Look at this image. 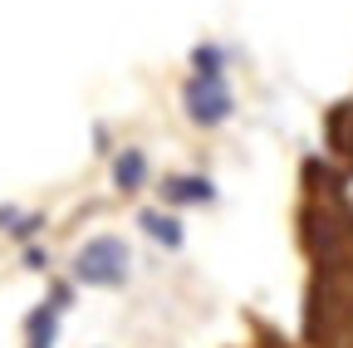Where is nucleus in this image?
Here are the masks:
<instances>
[{
  "mask_svg": "<svg viewBox=\"0 0 353 348\" xmlns=\"http://www.w3.org/2000/svg\"><path fill=\"white\" fill-rule=\"evenodd\" d=\"M44 211H30V206H20V201H0V236H10L15 245H30V240H39L44 236Z\"/></svg>",
  "mask_w": 353,
  "mask_h": 348,
  "instance_id": "7",
  "label": "nucleus"
},
{
  "mask_svg": "<svg viewBox=\"0 0 353 348\" xmlns=\"http://www.w3.org/2000/svg\"><path fill=\"white\" fill-rule=\"evenodd\" d=\"M20 260H25V270H30V275H50V255H44V245H39V240L20 245Z\"/></svg>",
  "mask_w": 353,
  "mask_h": 348,
  "instance_id": "9",
  "label": "nucleus"
},
{
  "mask_svg": "<svg viewBox=\"0 0 353 348\" xmlns=\"http://www.w3.org/2000/svg\"><path fill=\"white\" fill-rule=\"evenodd\" d=\"M187 74H231V45L221 39H196L187 54Z\"/></svg>",
  "mask_w": 353,
  "mask_h": 348,
  "instance_id": "8",
  "label": "nucleus"
},
{
  "mask_svg": "<svg viewBox=\"0 0 353 348\" xmlns=\"http://www.w3.org/2000/svg\"><path fill=\"white\" fill-rule=\"evenodd\" d=\"M108 182H113L118 196H143L148 182H152V157H148V147H138V143L113 147V152H108Z\"/></svg>",
  "mask_w": 353,
  "mask_h": 348,
  "instance_id": "4",
  "label": "nucleus"
},
{
  "mask_svg": "<svg viewBox=\"0 0 353 348\" xmlns=\"http://www.w3.org/2000/svg\"><path fill=\"white\" fill-rule=\"evenodd\" d=\"M69 280H74V289H103V294L123 289L132 280V245L113 231L79 240L69 255Z\"/></svg>",
  "mask_w": 353,
  "mask_h": 348,
  "instance_id": "1",
  "label": "nucleus"
},
{
  "mask_svg": "<svg viewBox=\"0 0 353 348\" xmlns=\"http://www.w3.org/2000/svg\"><path fill=\"white\" fill-rule=\"evenodd\" d=\"M182 118L201 133H216L236 118V89H231V74H187L182 79Z\"/></svg>",
  "mask_w": 353,
  "mask_h": 348,
  "instance_id": "2",
  "label": "nucleus"
},
{
  "mask_svg": "<svg viewBox=\"0 0 353 348\" xmlns=\"http://www.w3.org/2000/svg\"><path fill=\"white\" fill-rule=\"evenodd\" d=\"M64 309L59 304H50V299H39L34 309L25 314V324H20V338H25V348H59V334H64Z\"/></svg>",
  "mask_w": 353,
  "mask_h": 348,
  "instance_id": "6",
  "label": "nucleus"
},
{
  "mask_svg": "<svg viewBox=\"0 0 353 348\" xmlns=\"http://www.w3.org/2000/svg\"><path fill=\"white\" fill-rule=\"evenodd\" d=\"M216 201H221V187H216L211 172H167L157 182V206H167L176 216L182 211H206Z\"/></svg>",
  "mask_w": 353,
  "mask_h": 348,
  "instance_id": "3",
  "label": "nucleus"
},
{
  "mask_svg": "<svg viewBox=\"0 0 353 348\" xmlns=\"http://www.w3.org/2000/svg\"><path fill=\"white\" fill-rule=\"evenodd\" d=\"M132 226H138V236H148L157 250L176 255V250H187V226H182V216L167 211V206H138V216H132Z\"/></svg>",
  "mask_w": 353,
  "mask_h": 348,
  "instance_id": "5",
  "label": "nucleus"
},
{
  "mask_svg": "<svg viewBox=\"0 0 353 348\" xmlns=\"http://www.w3.org/2000/svg\"><path fill=\"white\" fill-rule=\"evenodd\" d=\"M334 201L343 206V216L353 221V172H343V177H334Z\"/></svg>",
  "mask_w": 353,
  "mask_h": 348,
  "instance_id": "10",
  "label": "nucleus"
}]
</instances>
